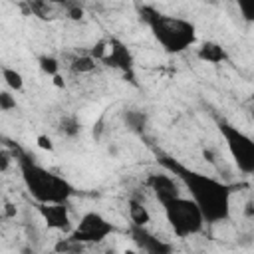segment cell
Segmentation results:
<instances>
[{
  "label": "cell",
  "instance_id": "obj_1",
  "mask_svg": "<svg viewBox=\"0 0 254 254\" xmlns=\"http://www.w3.org/2000/svg\"><path fill=\"white\" fill-rule=\"evenodd\" d=\"M159 163L187 187L190 198L200 208L206 224H218L230 218V196H232L230 185L206 177L198 171H192L171 157H159Z\"/></svg>",
  "mask_w": 254,
  "mask_h": 254
},
{
  "label": "cell",
  "instance_id": "obj_2",
  "mask_svg": "<svg viewBox=\"0 0 254 254\" xmlns=\"http://www.w3.org/2000/svg\"><path fill=\"white\" fill-rule=\"evenodd\" d=\"M139 12L141 20L151 28L155 40L163 46L165 52L181 54L196 42V28L189 20L161 14L151 6H143L139 8Z\"/></svg>",
  "mask_w": 254,
  "mask_h": 254
},
{
  "label": "cell",
  "instance_id": "obj_3",
  "mask_svg": "<svg viewBox=\"0 0 254 254\" xmlns=\"http://www.w3.org/2000/svg\"><path fill=\"white\" fill-rule=\"evenodd\" d=\"M18 163L24 185L28 192L38 200V204H65L73 194V187L65 179L46 171L30 157H20Z\"/></svg>",
  "mask_w": 254,
  "mask_h": 254
},
{
  "label": "cell",
  "instance_id": "obj_4",
  "mask_svg": "<svg viewBox=\"0 0 254 254\" xmlns=\"http://www.w3.org/2000/svg\"><path fill=\"white\" fill-rule=\"evenodd\" d=\"M163 210H165V216H167V222L171 224L173 232L179 236V238H189V236H194L198 232H202L204 228V216L200 212V208L196 206V202L192 198H183V196H177L169 202L163 204Z\"/></svg>",
  "mask_w": 254,
  "mask_h": 254
},
{
  "label": "cell",
  "instance_id": "obj_5",
  "mask_svg": "<svg viewBox=\"0 0 254 254\" xmlns=\"http://www.w3.org/2000/svg\"><path fill=\"white\" fill-rule=\"evenodd\" d=\"M218 131L228 147L236 169L244 175H254V139L224 119H218Z\"/></svg>",
  "mask_w": 254,
  "mask_h": 254
},
{
  "label": "cell",
  "instance_id": "obj_6",
  "mask_svg": "<svg viewBox=\"0 0 254 254\" xmlns=\"http://www.w3.org/2000/svg\"><path fill=\"white\" fill-rule=\"evenodd\" d=\"M113 232H115V226L109 220H105L99 212L89 210L79 218L69 238L77 244H95V242H103Z\"/></svg>",
  "mask_w": 254,
  "mask_h": 254
},
{
  "label": "cell",
  "instance_id": "obj_7",
  "mask_svg": "<svg viewBox=\"0 0 254 254\" xmlns=\"http://www.w3.org/2000/svg\"><path fill=\"white\" fill-rule=\"evenodd\" d=\"M129 232H131L133 242L141 250H145V254H175V248H173L171 242H165V240L157 238L155 234H151L149 230H145V226L131 224Z\"/></svg>",
  "mask_w": 254,
  "mask_h": 254
},
{
  "label": "cell",
  "instance_id": "obj_8",
  "mask_svg": "<svg viewBox=\"0 0 254 254\" xmlns=\"http://www.w3.org/2000/svg\"><path fill=\"white\" fill-rule=\"evenodd\" d=\"M103 64H105V65H109V67L121 69L123 73H131V71H133V64H135V62H133V56H131L129 48H127L121 40L111 38V40H109V54L105 56Z\"/></svg>",
  "mask_w": 254,
  "mask_h": 254
},
{
  "label": "cell",
  "instance_id": "obj_9",
  "mask_svg": "<svg viewBox=\"0 0 254 254\" xmlns=\"http://www.w3.org/2000/svg\"><path fill=\"white\" fill-rule=\"evenodd\" d=\"M147 185H149V189L155 192V196H157V200H159L161 204H165V202H169V200L181 196V194H179V187H177V183H175V179H173L171 175L151 173V175L147 177Z\"/></svg>",
  "mask_w": 254,
  "mask_h": 254
},
{
  "label": "cell",
  "instance_id": "obj_10",
  "mask_svg": "<svg viewBox=\"0 0 254 254\" xmlns=\"http://www.w3.org/2000/svg\"><path fill=\"white\" fill-rule=\"evenodd\" d=\"M38 210L50 228L69 232L71 226H69V214L65 204H38Z\"/></svg>",
  "mask_w": 254,
  "mask_h": 254
},
{
  "label": "cell",
  "instance_id": "obj_11",
  "mask_svg": "<svg viewBox=\"0 0 254 254\" xmlns=\"http://www.w3.org/2000/svg\"><path fill=\"white\" fill-rule=\"evenodd\" d=\"M196 58L202 60V62H206V64H222L228 56H226V52H224V48L220 44H216V42H204L198 48Z\"/></svg>",
  "mask_w": 254,
  "mask_h": 254
},
{
  "label": "cell",
  "instance_id": "obj_12",
  "mask_svg": "<svg viewBox=\"0 0 254 254\" xmlns=\"http://www.w3.org/2000/svg\"><path fill=\"white\" fill-rule=\"evenodd\" d=\"M147 121H149V117H147V113L141 111V109H127V111H123V123H125V127H127L131 133H135V135H143V133H145Z\"/></svg>",
  "mask_w": 254,
  "mask_h": 254
},
{
  "label": "cell",
  "instance_id": "obj_13",
  "mask_svg": "<svg viewBox=\"0 0 254 254\" xmlns=\"http://www.w3.org/2000/svg\"><path fill=\"white\" fill-rule=\"evenodd\" d=\"M129 218H131V224H135V226H147L151 222V212L147 210V206L141 200L131 198L129 200Z\"/></svg>",
  "mask_w": 254,
  "mask_h": 254
},
{
  "label": "cell",
  "instance_id": "obj_14",
  "mask_svg": "<svg viewBox=\"0 0 254 254\" xmlns=\"http://www.w3.org/2000/svg\"><path fill=\"white\" fill-rule=\"evenodd\" d=\"M79 131H81V123L75 115H64L62 117V121H60V133L62 135L73 139V137L79 135Z\"/></svg>",
  "mask_w": 254,
  "mask_h": 254
},
{
  "label": "cell",
  "instance_id": "obj_15",
  "mask_svg": "<svg viewBox=\"0 0 254 254\" xmlns=\"http://www.w3.org/2000/svg\"><path fill=\"white\" fill-rule=\"evenodd\" d=\"M2 79H4V83H6L10 89H14V91H22V89H24V77H22V73L16 71L14 67L4 65V67H2Z\"/></svg>",
  "mask_w": 254,
  "mask_h": 254
},
{
  "label": "cell",
  "instance_id": "obj_16",
  "mask_svg": "<svg viewBox=\"0 0 254 254\" xmlns=\"http://www.w3.org/2000/svg\"><path fill=\"white\" fill-rule=\"evenodd\" d=\"M95 60L87 54V56H79V58H75L73 60V64H71V71L73 73H91L93 69H95Z\"/></svg>",
  "mask_w": 254,
  "mask_h": 254
},
{
  "label": "cell",
  "instance_id": "obj_17",
  "mask_svg": "<svg viewBox=\"0 0 254 254\" xmlns=\"http://www.w3.org/2000/svg\"><path fill=\"white\" fill-rule=\"evenodd\" d=\"M38 64H40V69H42L44 73L52 75V77L60 73V62H58L54 56H40Z\"/></svg>",
  "mask_w": 254,
  "mask_h": 254
},
{
  "label": "cell",
  "instance_id": "obj_18",
  "mask_svg": "<svg viewBox=\"0 0 254 254\" xmlns=\"http://www.w3.org/2000/svg\"><path fill=\"white\" fill-rule=\"evenodd\" d=\"M109 54V42L107 40H99V42H95V46L89 50V56L97 62V60H105V56Z\"/></svg>",
  "mask_w": 254,
  "mask_h": 254
},
{
  "label": "cell",
  "instance_id": "obj_19",
  "mask_svg": "<svg viewBox=\"0 0 254 254\" xmlns=\"http://www.w3.org/2000/svg\"><path fill=\"white\" fill-rule=\"evenodd\" d=\"M238 10L246 22H254V0H238Z\"/></svg>",
  "mask_w": 254,
  "mask_h": 254
},
{
  "label": "cell",
  "instance_id": "obj_20",
  "mask_svg": "<svg viewBox=\"0 0 254 254\" xmlns=\"http://www.w3.org/2000/svg\"><path fill=\"white\" fill-rule=\"evenodd\" d=\"M0 109L2 111H12L16 109V97L10 91H0Z\"/></svg>",
  "mask_w": 254,
  "mask_h": 254
},
{
  "label": "cell",
  "instance_id": "obj_21",
  "mask_svg": "<svg viewBox=\"0 0 254 254\" xmlns=\"http://www.w3.org/2000/svg\"><path fill=\"white\" fill-rule=\"evenodd\" d=\"M30 10L40 16V18H48V12H50V6L44 4V2H30Z\"/></svg>",
  "mask_w": 254,
  "mask_h": 254
},
{
  "label": "cell",
  "instance_id": "obj_22",
  "mask_svg": "<svg viewBox=\"0 0 254 254\" xmlns=\"http://www.w3.org/2000/svg\"><path fill=\"white\" fill-rule=\"evenodd\" d=\"M36 145L42 149V151H54V143L48 135H38L36 137Z\"/></svg>",
  "mask_w": 254,
  "mask_h": 254
},
{
  "label": "cell",
  "instance_id": "obj_23",
  "mask_svg": "<svg viewBox=\"0 0 254 254\" xmlns=\"http://www.w3.org/2000/svg\"><path fill=\"white\" fill-rule=\"evenodd\" d=\"M67 18H69V20H81V18H83V8L77 6V4L69 6V8H67Z\"/></svg>",
  "mask_w": 254,
  "mask_h": 254
},
{
  "label": "cell",
  "instance_id": "obj_24",
  "mask_svg": "<svg viewBox=\"0 0 254 254\" xmlns=\"http://www.w3.org/2000/svg\"><path fill=\"white\" fill-rule=\"evenodd\" d=\"M8 167H10V153L4 149V151L0 153V173H6Z\"/></svg>",
  "mask_w": 254,
  "mask_h": 254
},
{
  "label": "cell",
  "instance_id": "obj_25",
  "mask_svg": "<svg viewBox=\"0 0 254 254\" xmlns=\"http://www.w3.org/2000/svg\"><path fill=\"white\" fill-rule=\"evenodd\" d=\"M250 244H254V234H252V232H244V234H240V238H238V246H250Z\"/></svg>",
  "mask_w": 254,
  "mask_h": 254
},
{
  "label": "cell",
  "instance_id": "obj_26",
  "mask_svg": "<svg viewBox=\"0 0 254 254\" xmlns=\"http://www.w3.org/2000/svg\"><path fill=\"white\" fill-rule=\"evenodd\" d=\"M101 133H103V119H99L95 125H93V137L99 141L101 139Z\"/></svg>",
  "mask_w": 254,
  "mask_h": 254
},
{
  "label": "cell",
  "instance_id": "obj_27",
  "mask_svg": "<svg viewBox=\"0 0 254 254\" xmlns=\"http://www.w3.org/2000/svg\"><path fill=\"white\" fill-rule=\"evenodd\" d=\"M4 216H8V218L16 216V206H14L12 202H6V204H4Z\"/></svg>",
  "mask_w": 254,
  "mask_h": 254
},
{
  "label": "cell",
  "instance_id": "obj_28",
  "mask_svg": "<svg viewBox=\"0 0 254 254\" xmlns=\"http://www.w3.org/2000/svg\"><path fill=\"white\" fill-rule=\"evenodd\" d=\"M202 157H204L208 163H212V165L216 163V157H214V151H212V149H204V151H202Z\"/></svg>",
  "mask_w": 254,
  "mask_h": 254
},
{
  "label": "cell",
  "instance_id": "obj_29",
  "mask_svg": "<svg viewBox=\"0 0 254 254\" xmlns=\"http://www.w3.org/2000/svg\"><path fill=\"white\" fill-rule=\"evenodd\" d=\"M244 214L248 218H254V200H248L246 202V208H244Z\"/></svg>",
  "mask_w": 254,
  "mask_h": 254
},
{
  "label": "cell",
  "instance_id": "obj_30",
  "mask_svg": "<svg viewBox=\"0 0 254 254\" xmlns=\"http://www.w3.org/2000/svg\"><path fill=\"white\" fill-rule=\"evenodd\" d=\"M54 85H56V87H64V85H65L64 77H62L60 73H58V75H54Z\"/></svg>",
  "mask_w": 254,
  "mask_h": 254
},
{
  "label": "cell",
  "instance_id": "obj_31",
  "mask_svg": "<svg viewBox=\"0 0 254 254\" xmlns=\"http://www.w3.org/2000/svg\"><path fill=\"white\" fill-rule=\"evenodd\" d=\"M103 254H115V250H113V248H107V250H105Z\"/></svg>",
  "mask_w": 254,
  "mask_h": 254
},
{
  "label": "cell",
  "instance_id": "obj_32",
  "mask_svg": "<svg viewBox=\"0 0 254 254\" xmlns=\"http://www.w3.org/2000/svg\"><path fill=\"white\" fill-rule=\"evenodd\" d=\"M123 254H137V252H135V250H125Z\"/></svg>",
  "mask_w": 254,
  "mask_h": 254
},
{
  "label": "cell",
  "instance_id": "obj_33",
  "mask_svg": "<svg viewBox=\"0 0 254 254\" xmlns=\"http://www.w3.org/2000/svg\"><path fill=\"white\" fill-rule=\"evenodd\" d=\"M250 119H252V121H254V107H252V109H250Z\"/></svg>",
  "mask_w": 254,
  "mask_h": 254
},
{
  "label": "cell",
  "instance_id": "obj_34",
  "mask_svg": "<svg viewBox=\"0 0 254 254\" xmlns=\"http://www.w3.org/2000/svg\"><path fill=\"white\" fill-rule=\"evenodd\" d=\"M22 252H24V254H30V250H28V248H24V250H22Z\"/></svg>",
  "mask_w": 254,
  "mask_h": 254
},
{
  "label": "cell",
  "instance_id": "obj_35",
  "mask_svg": "<svg viewBox=\"0 0 254 254\" xmlns=\"http://www.w3.org/2000/svg\"><path fill=\"white\" fill-rule=\"evenodd\" d=\"M252 99H254V95H252Z\"/></svg>",
  "mask_w": 254,
  "mask_h": 254
}]
</instances>
